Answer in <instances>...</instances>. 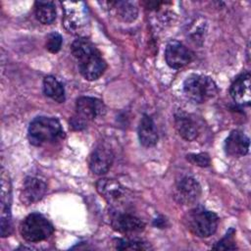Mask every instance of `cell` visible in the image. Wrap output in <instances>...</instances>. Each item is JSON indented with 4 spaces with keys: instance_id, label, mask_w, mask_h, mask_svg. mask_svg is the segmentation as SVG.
<instances>
[{
    "instance_id": "cell-21",
    "label": "cell",
    "mask_w": 251,
    "mask_h": 251,
    "mask_svg": "<svg viewBox=\"0 0 251 251\" xmlns=\"http://www.w3.org/2000/svg\"><path fill=\"white\" fill-rule=\"evenodd\" d=\"M34 12L36 19L43 25H50L56 19V8L52 1H36Z\"/></svg>"
},
{
    "instance_id": "cell-24",
    "label": "cell",
    "mask_w": 251,
    "mask_h": 251,
    "mask_svg": "<svg viewBox=\"0 0 251 251\" xmlns=\"http://www.w3.org/2000/svg\"><path fill=\"white\" fill-rule=\"evenodd\" d=\"M233 235H234V229L230 228L226 234L220 240L218 241L214 246L213 249L216 250H228V249H236V245L233 240Z\"/></svg>"
},
{
    "instance_id": "cell-8",
    "label": "cell",
    "mask_w": 251,
    "mask_h": 251,
    "mask_svg": "<svg viewBox=\"0 0 251 251\" xmlns=\"http://www.w3.org/2000/svg\"><path fill=\"white\" fill-rule=\"evenodd\" d=\"M11 181L8 173L2 168L1 170V210H0V232L2 237H7L12 233V202Z\"/></svg>"
},
{
    "instance_id": "cell-12",
    "label": "cell",
    "mask_w": 251,
    "mask_h": 251,
    "mask_svg": "<svg viewBox=\"0 0 251 251\" xmlns=\"http://www.w3.org/2000/svg\"><path fill=\"white\" fill-rule=\"evenodd\" d=\"M193 52L177 40L168 42L165 50V60L172 69H181L193 59Z\"/></svg>"
},
{
    "instance_id": "cell-10",
    "label": "cell",
    "mask_w": 251,
    "mask_h": 251,
    "mask_svg": "<svg viewBox=\"0 0 251 251\" xmlns=\"http://www.w3.org/2000/svg\"><path fill=\"white\" fill-rule=\"evenodd\" d=\"M98 193L115 207L122 205L128 197V190L119 181L112 178H101L96 182Z\"/></svg>"
},
{
    "instance_id": "cell-18",
    "label": "cell",
    "mask_w": 251,
    "mask_h": 251,
    "mask_svg": "<svg viewBox=\"0 0 251 251\" xmlns=\"http://www.w3.org/2000/svg\"><path fill=\"white\" fill-rule=\"evenodd\" d=\"M138 139L141 145L144 147L155 146L158 142V131L156 125L151 117L148 115H143L137 129Z\"/></svg>"
},
{
    "instance_id": "cell-11",
    "label": "cell",
    "mask_w": 251,
    "mask_h": 251,
    "mask_svg": "<svg viewBox=\"0 0 251 251\" xmlns=\"http://www.w3.org/2000/svg\"><path fill=\"white\" fill-rule=\"evenodd\" d=\"M201 195V186L199 182L191 176L180 177L175 187V199L183 205L196 202Z\"/></svg>"
},
{
    "instance_id": "cell-13",
    "label": "cell",
    "mask_w": 251,
    "mask_h": 251,
    "mask_svg": "<svg viewBox=\"0 0 251 251\" xmlns=\"http://www.w3.org/2000/svg\"><path fill=\"white\" fill-rule=\"evenodd\" d=\"M114 154L110 147L105 144L97 145L89 156V168L95 175H105L112 167Z\"/></svg>"
},
{
    "instance_id": "cell-17",
    "label": "cell",
    "mask_w": 251,
    "mask_h": 251,
    "mask_svg": "<svg viewBox=\"0 0 251 251\" xmlns=\"http://www.w3.org/2000/svg\"><path fill=\"white\" fill-rule=\"evenodd\" d=\"M175 125L178 134L187 141H193L199 134V126L196 121L187 113L178 111L175 115Z\"/></svg>"
},
{
    "instance_id": "cell-7",
    "label": "cell",
    "mask_w": 251,
    "mask_h": 251,
    "mask_svg": "<svg viewBox=\"0 0 251 251\" xmlns=\"http://www.w3.org/2000/svg\"><path fill=\"white\" fill-rule=\"evenodd\" d=\"M63 25L72 33H78L88 24V10L83 2H64Z\"/></svg>"
},
{
    "instance_id": "cell-22",
    "label": "cell",
    "mask_w": 251,
    "mask_h": 251,
    "mask_svg": "<svg viewBox=\"0 0 251 251\" xmlns=\"http://www.w3.org/2000/svg\"><path fill=\"white\" fill-rule=\"evenodd\" d=\"M116 248L119 250H148L150 244L135 239H116Z\"/></svg>"
},
{
    "instance_id": "cell-20",
    "label": "cell",
    "mask_w": 251,
    "mask_h": 251,
    "mask_svg": "<svg viewBox=\"0 0 251 251\" xmlns=\"http://www.w3.org/2000/svg\"><path fill=\"white\" fill-rule=\"evenodd\" d=\"M43 92L52 100L63 103L66 100L65 88L63 84L53 75H47L43 79Z\"/></svg>"
},
{
    "instance_id": "cell-4",
    "label": "cell",
    "mask_w": 251,
    "mask_h": 251,
    "mask_svg": "<svg viewBox=\"0 0 251 251\" xmlns=\"http://www.w3.org/2000/svg\"><path fill=\"white\" fill-rule=\"evenodd\" d=\"M105 105L94 97L81 96L75 102V114L71 118L70 125L75 130H81L90 121L105 114Z\"/></svg>"
},
{
    "instance_id": "cell-25",
    "label": "cell",
    "mask_w": 251,
    "mask_h": 251,
    "mask_svg": "<svg viewBox=\"0 0 251 251\" xmlns=\"http://www.w3.org/2000/svg\"><path fill=\"white\" fill-rule=\"evenodd\" d=\"M187 160L195 166L198 167H208L211 164L210 157L207 153H197V154H188L186 156Z\"/></svg>"
},
{
    "instance_id": "cell-9",
    "label": "cell",
    "mask_w": 251,
    "mask_h": 251,
    "mask_svg": "<svg viewBox=\"0 0 251 251\" xmlns=\"http://www.w3.org/2000/svg\"><path fill=\"white\" fill-rule=\"evenodd\" d=\"M110 223L112 227L125 234H134L144 230L145 224L139 218L126 212L114 209L110 213Z\"/></svg>"
},
{
    "instance_id": "cell-16",
    "label": "cell",
    "mask_w": 251,
    "mask_h": 251,
    "mask_svg": "<svg viewBox=\"0 0 251 251\" xmlns=\"http://www.w3.org/2000/svg\"><path fill=\"white\" fill-rule=\"evenodd\" d=\"M249 137L241 130H232L225 141V151L230 157L239 158L249 151Z\"/></svg>"
},
{
    "instance_id": "cell-5",
    "label": "cell",
    "mask_w": 251,
    "mask_h": 251,
    "mask_svg": "<svg viewBox=\"0 0 251 251\" xmlns=\"http://www.w3.org/2000/svg\"><path fill=\"white\" fill-rule=\"evenodd\" d=\"M188 229L198 237H209L217 230L219 217L212 211L203 207H196L185 217Z\"/></svg>"
},
{
    "instance_id": "cell-2",
    "label": "cell",
    "mask_w": 251,
    "mask_h": 251,
    "mask_svg": "<svg viewBox=\"0 0 251 251\" xmlns=\"http://www.w3.org/2000/svg\"><path fill=\"white\" fill-rule=\"evenodd\" d=\"M27 136L30 144L42 146L61 140L65 137V132L56 118L39 116L30 122Z\"/></svg>"
},
{
    "instance_id": "cell-1",
    "label": "cell",
    "mask_w": 251,
    "mask_h": 251,
    "mask_svg": "<svg viewBox=\"0 0 251 251\" xmlns=\"http://www.w3.org/2000/svg\"><path fill=\"white\" fill-rule=\"evenodd\" d=\"M71 52L77 61L79 73L87 80L99 78L107 69L102 54L86 37L75 39L71 45Z\"/></svg>"
},
{
    "instance_id": "cell-3",
    "label": "cell",
    "mask_w": 251,
    "mask_h": 251,
    "mask_svg": "<svg viewBox=\"0 0 251 251\" xmlns=\"http://www.w3.org/2000/svg\"><path fill=\"white\" fill-rule=\"evenodd\" d=\"M183 92L194 103H204L216 96L218 86L210 76L192 74L183 82Z\"/></svg>"
},
{
    "instance_id": "cell-23",
    "label": "cell",
    "mask_w": 251,
    "mask_h": 251,
    "mask_svg": "<svg viewBox=\"0 0 251 251\" xmlns=\"http://www.w3.org/2000/svg\"><path fill=\"white\" fill-rule=\"evenodd\" d=\"M63 38L60 33L53 31L47 35L45 47L50 53H58L62 47Z\"/></svg>"
},
{
    "instance_id": "cell-14",
    "label": "cell",
    "mask_w": 251,
    "mask_h": 251,
    "mask_svg": "<svg viewBox=\"0 0 251 251\" xmlns=\"http://www.w3.org/2000/svg\"><path fill=\"white\" fill-rule=\"evenodd\" d=\"M47 191V184L44 180L36 176H27L24 180L21 191V201L29 205L39 201Z\"/></svg>"
},
{
    "instance_id": "cell-19",
    "label": "cell",
    "mask_w": 251,
    "mask_h": 251,
    "mask_svg": "<svg viewBox=\"0 0 251 251\" xmlns=\"http://www.w3.org/2000/svg\"><path fill=\"white\" fill-rule=\"evenodd\" d=\"M114 11L117 18L126 23L133 22L138 15V9L135 3L130 1H111L107 2Z\"/></svg>"
},
{
    "instance_id": "cell-15",
    "label": "cell",
    "mask_w": 251,
    "mask_h": 251,
    "mask_svg": "<svg viewBox=\"0 0 251 251\" xmlns=\"http://www.w3.org/2000/svg\"><path fill=\"white\" fill-rule=\"evenodd\" d=\"M250 74L244 72L232 81L229 86V94L232 100L241 106H248L251 101Z\"/></svg>"
},
{
    "instance_id": "cell-6",
    "label": "cell",
    "mask_w": 251,
    "mask_h": 251,
    "mask_svg": "<svg viewBox=\"0 0 251 251\" xmlns=\"http://www.w3.org/2000/svg\"><path fill=\"white\" fill-rule=\"evenodd\" d=\"M20 232L26 241L39 242L48 238L54 232V226L43 215L31 213L21 223Z\"/></svg>"
}]
</instances>
